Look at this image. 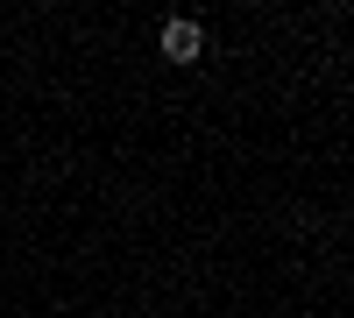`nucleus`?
I'll list each match as a JSON object with an SVG mask.
<instances>
[{
	"label": "nucleus",
	"instance_id": "nucleus-1",
	"mask_svg": "<svg viewBox=\"0 0 354 318\" xmlns=\"http://www.w3.org/2000/svg\"><path fill=\"white\" fill-rule=\"evenodd\" d=\"M198 50H205V28H198L192 14L163 21V57H170V64H198Z\"/></svg>",
	"mask_w": 354,
	"mask_h": 318
}]
</instances>
